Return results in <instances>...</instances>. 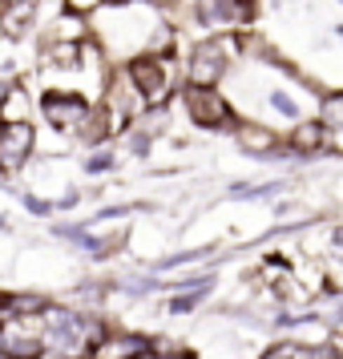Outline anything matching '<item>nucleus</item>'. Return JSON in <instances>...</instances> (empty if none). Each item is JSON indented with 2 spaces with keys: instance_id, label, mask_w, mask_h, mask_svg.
Returning a JSON list of instances; mask_svg holds the SVG:
<instances>
[{
  "instance_id": "nucleus-14",
  "label": "nucleus",
  "mask_w": 343,
  "mask_h": 359,
  "mask_svg": "<svg viewBox=\"0 0 343 359\" xmlns=\"http://www.w3.org/2000/svg\"><path fill=\"white\" fill-rule=\"evenodd\" d=\"M53 41H73V45L89 41V25H85V13H73V8H69L65 17L57 20V29H53Z\"/></svg>"
},
{
  "instance_id": "nucleus-4",
  "label": "nucleus",
  "mask_w": 343,
  "mask_h": 359,
  "mask_svg": "<svg viewBox=\"0 0 343 359\" xmlns=\"http://www.w3.org/2000/svg\"><path fill=\"white\" fill-rule=\"evenodd\" d=\"M41 114H45V121L49 126H57V130L65 133H77L85 130V121H89V101L81 97V93H65V89H49L45 97H41Z\"/></svg>"
},
{
  "instance_id": "nucleus-22",
  "label": "nucleus",
  "mask_w": 343,
  "mask_h": 359,
  "mask_svg": "<svg viewBox=\"0 0 343 359\" xmlns=\"http://www.w3.org/2000/svg\"><path fill=\"white\" fill-rule=\"evenodd\" d=\"M339 359H343V343H339Z\"/></svg>"
},
{
  "instance_id": "nucleus-6",
  "label": "nucleus",
  "mask_w": 343,
  "mask_h": 359,
  "mask_svg": "<svg viewBox=\"0 0 343 359\" xmlns=\"http://www.w3.org/2000/svg\"><path fill=\"white\" fill-rule=\"evenodd\" d=\"M33 142H36V130L29 121H0V170L4 174L20 170L33 154Z\"/></svg>"
},
{
  "instance_id": "nucleus-19",
  "label": "nucleus",
  "mask_w": 343,
  "mask_h": 359,
  "mask_svg": "<svg viewBox=\"0 0 343 359\" xmlns=\"http://www.w3.org/2000/svg\"><path fill=\"white\" fill-rule=\"evenodd\" d=\"M149 4H158V8H170V4H182V0H149Z\"/></svg>"
},
{
  "instance_id": "nucleus-3",
  "label": "nucleus",
  "mask_w": 343,
  "mask_h": 359,
  "mask_svg": "<svg viewBox=\"0 0 343 359\" xmlns=\"http://www.w3.org/2000/svg\"><path fill=\"white\" fill-rule=\"evenodd\" d=\"M234 53H238V41H234V36L198 41L194 49H190V61H186V81L190 85H214L222 73H227Z\"/></svg>"
},
{
  "instance_id": "nucleus-23",
  "label": "nucleus",
  "mask_w": 343,
  "mask_h": 359,
  "mask_svg": "<svg viewBox=\"0 0 343 359\" xmlns=\"http://www.w3.org/2000/svg\"><path fill=\"white\" fill-rule=\"evenodd\" d=\"M0 327H4V315H0Z\"/></svg>"
},
{
  "instance_id": "nucleus-13",
  "label": "nucleus",
  "mask_w": 343,
  "mask_h": 359,
  "mask_svg": "<svg viewBox=\"0 0 343 359\" xmlns=\"http://www.w3.org/2000/svg\"><path fill=\"white\" fill-rule=\"evenodd\" d=\"M323 142H327V126L323 121H303V126L291 133V149L295 154H315V149H323Z\"/></svg>"
},
{
  "instance_id": "nucleus-7",
  "label": "nucleus",
  "mask_w": 343,
  "mask_h": 359,
  "mask_svg": "<svg viewBox=\"0 0 343 359\" xmlns=\"http://www.w3.org/2000/svg\"><path fill=\"white\" fill-rule=\"evenodd\" d=\"M45 351V335L25 319H4L0 327V355L4 359H36Z\"/></svg>"
},
{
  "instance_id": "nucleus-2",
  "label": "nucleus",
  "mask_w": 343,
  "mask_h": 359,
  "mask_svg": "<svg viewBox=\"0 0 343 359\" xmlns=\"http://www.w3.org/2000/svg\"><path fill=\"white\" fill-rule=\"evenodd\" d=\"M126 73H130L133 89L142 93L146 105H154V109L166 105L170 89H174V61H170V53H137V57H130Z\"/></svg>"
},
{
  "instance_id": "nucleus-20",
  "label": "nucleus",
  "mask_w": 343,
  "mask_h": 359,
  "mask_svg": "<svg viewBox=\"0 0 343 359\" xmlns=\"http://www.w3.org/2000/svg\"><path fill=\"white\" fill-rule=\"evenodd\" d=\"M335 250L343 255V230H335Z\"/></svg>"
},
{
  "instance_id": "nucleus-16",
  "label": "nucleus",
  "mask_w": 343,
  "mask_h": 359,
  "mask_svg": "<svg viewBox=\"0 0 343 359\" xmlns=\"http://www.w3.org/2000/svg\"><path fill=\"white\" fill-rule=\"evenodd\" d=\"M271 105H275L278 114H287V117H299V105H295V101L287 97V93H278V89L271 93Z\"/></svg>"
},
{
  "instance_id": "nucleus-1",
  "label": "nucleus",
  "mask_w": 343,
  "mask_h": 359,
  "mask_svg": "<svg viewBox=\"0 0 343 359\" xmlns=\"http://www.w3.org/2000/svg\"><path fill=\"white\" fill-rule=\"evenodd\" d=\"M45 347L57 351V355L65 359H77L85 351H93V343H97V323L93 319H85V315H73L65 307H53L45 311Z\"/></svg>"
},
{
  "instance_id": "nucleus-10",
  "label": "nucleus",
  "mask_w": 343,
  "mask_h": 359,
  "mask_svg": "<svg viewBox=\"0 0 343 359\" xmlns=\"http://www.w3.org/2000/svg\"><path fill=\"white\" fill-rule=\"evenodd\" d=\"M33 13H36V0H0V33L4 36L29 33Z\"/></svg>"
},
{
  "instance_id": "nucleus-21",
  "label": "nucleus",
  "mask_w": 343,
  "mask_h": 359,
  "mask_svg": "<svg viewBox=\"0 0 343 359\" xmlns=\"http://www.w3.org/2000/svg\"><path fill=\"white\" fill-rule=\"evenodd\" d=\"M105 4H130V0H105Z\"/></svg>"
},
{
  "instance_id": "nucleus-9",
  "label": "nucleus",
  "mask_w": 343,
  "mask_h": 359,
  "mask_svg": "<svg viewBox=\"0 0 343 359\" xmlns=\"http://www.w3.org/2000/svg\"><path fill=\"white\" fill-rule=\"evenodd\" d=\"M154 343L142 339V335H114V339L93 343V359H142L149 355Z\"/></svg>"
},
{
  "instance_id": "nucleus-12",
  "label": "nucleus",
  "mask_w": 343,
  "mask_h": 359,
  "mask_svg": "<svg viewBox=\"0 0 343 359\" xmlns=\"http://www.w3.org/2000/svg\"><path fill=\"white\" fill-rule=\"evenodd\" d=\"M0 121H29V93L20 85L0 89Z\"/></svg>"
},
{
  "instance_id": "nucleus-15",
  "label": "nucleus",
  "mask_w": 343,
  "mask_h": 359,
  "mask_svg": "<svg viewBox=\"0 0 343 359\" xmlns=\"http://www.w3.org/2000/svg\"><path fill=\"white\" fill-rule=\"evenodd\" d=\"M319 121H323L327 130H343V93L323 97V105H319Z\"/></svg>"
},
{
  "instance_id": "nucleus-5",
  "label": "nucleus",
  "mask_w": 343,
  "mask_h": 359,
  "mask_svg": "<svg viewBox=\"0 0 343 359\" xmlns=\"http://www.w3.org/2000/svg\"><path fill=\"white\" fill-rule=\"evenodd\" d=\"M186 114H190V121L214 126V130H222V126L234 121L227 97H222L214 85H190V89H186Z\"/></svg>"
},
{
  "instance_id": "nucleus-8",
  "label": "nucleus",
  "mask_w": 343,
  "mask_h": 359,
  "mask_svg": "<svg viewBox=\"0 0 343 359\" xmlns=\"http://www.w3.org/2000/svg\"><path fill=\"white\" fill-rule=\"evenodd\" d=\"M194 17L206 29H238L250 17V0H194Z\"/></svg>"
},
{
  "instance_id": "nucleus-18",
  "label": "nucleus",
  "mask_w": 343,
  "mask_h": 359,
  "mask_svg": "<svg viewBox=\"0 0 343 359\" xmlns=\"http://www.w3.org/2000/svg\"><path fill=\"white\" fill-rule=\"evenodd\" d=\"M109 165H114V158H109V154H97V158H89V170H93V174H97V170H109Z\"/></svg>"
},
{
  "instance_id": "nucleus-11",
  "label": "nucleus",
  "mask_w": 343,
  "mask_h": 359,
  "mask_svg": "<svg viewBox=\"0 0 343 359\" xmlns=\"http://www.w3.org/2000/svg\"><path fill=\"white\" fill-rule=\"evenodd\" d=\"M238 142H243V149L255 154V158H271L278 149V137L271 130H262V126H243V130H238Z\"/></svg>"
},
{
  "instance_id": "nucleus-17",
  "label": "nucleus",
  "mask_w": 343,
  "mask_h": 359,
  "mask_svg": "<svg viewBox=\"0 0 343 359\" xmlns=\"http://www.w3.org/2000/svg\"><path fill=\"white\" fill-rule=\"evenodd\" d=\"M65 4L73 8V13H85V17H89V13H97L105 0H65Z\"/></svg>"
}]
</instances>
